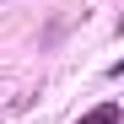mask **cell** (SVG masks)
<instances>
[{
  "label": "cell",
  "mask_w": 124,
  "mask_h": 124,
  "mask_svg": "<svg viewBox=\"0 0 124 124\" xmlns=\"http://www.w3.org/2000/svg\"><path fill=\"white\" fill-rule=\"evenodd\" d=\"M113 119H119V108H113V102H102V108H92L81 124H113Z\"/></svg>",
  "instance_id": "cell-1"
}]
</instances>
